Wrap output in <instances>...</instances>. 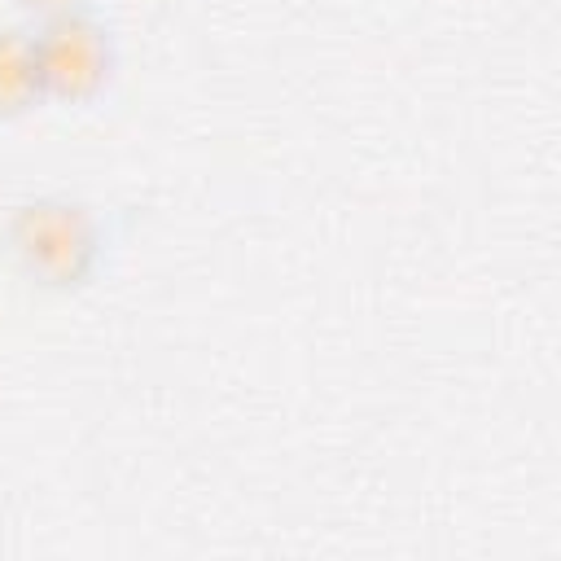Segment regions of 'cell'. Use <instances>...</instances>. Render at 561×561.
Listing matches in <instances>:
<instances>
[{
	"label": "cell",
	"instance_id": "cell-2",
	"mask_svg": "<svg viewBox=\"0 0 561 561\" xmlns=\"http://www.w3.org/2000/svg\"><path fill=\"white\" fill-rule=\"evenodd\" d=\"M35 61H39V83L44 96L53 101H92L114 70V44L101 22L88 13H61L48 18L44 31L35 35Z\"/></svg>",
	"mask_w": 561,
	"mask_h": 561
},
{
	"label": "cell",
	"instance_id": "cell-4",
	"mask_svg": "<svg viewBox=\"0 0 561 561\" xmlns=\"http://www.w3.org/2000/svg\"><path fill=\"white\" fill-rule=\"evenodd\" d=\"M35 13H44V18H61V13H79V4L83 0H26Z\"/></svg>",
	"mask_w": 561,
	"mask_h": 561
},
{
	"label": "cell",
	"instance_id": "cell-1",
	"mask_svg": "<svg viewBox=\"0 0 561 561\" xmlns=\"http://www.w3.org/2000/svg\"><path fill=\"white\" fill-rule=\"evenodd\" d=\"M9 245L31 280L48 289H70L92 272L101 232H96V219L79 202L39 197L13 215Z\"/></svg>",
	"mask_w": 561,
	"mask_h": 561
},
{
	"label": "cell",
	"instance_id": "cell-3",
	"mask_svg": "<svg viewBox=\"0 0 561 561\" xmlns=\"http://www.w3.org/2000/svg\"><path fill=\"white\" fill-rule=\"evenodd\" d=\"M44 96L39 61H35V35L26 31H0V114H26Z\"/></svg>",
	"mask_w": 561,
	"mask_h": 561
}]
</instances>
